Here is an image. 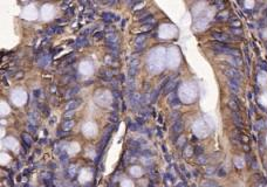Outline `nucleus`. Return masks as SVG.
Wrapping results in <instances>:
<instances>
[{"label":"nucleus","instance_id":"nucleus-1","mask_svg":"<svg viewBox=\"0 0 267 187\" xmlns=\"http://www.w3.org/2000/svg\"><path fill=\"white\" fill-rule=\"evenodd\" d=\"M224 74L226 75V77L227 78H230V79H237V81H240L241 79V74H240V71H239L237 68H234V67H226L224 69Z\"/></svg>","mask_w":267,"mask_h":187},{"label":"nucleus","instance_id":"nucleus-2","mask_svg":"<svg viewBox=\"0 0 267 187\" xmlns=\"http://www.w3.org/2000/svg\"><path fill=\"white\" fill-rule=\"evenodd\" d=\"M129 104L131 108H137L138 105L142 104V95L138 92H134L131 96H129Z\"/></svg>","mask_w":267,"mask_h":187},{"label":"nucleus","instance_id":"nucleus-3","mask_svg":"<svg viewBox=\"0 0 267 187\" xmlns=\"http://www.w3.org/2000/svg\"><path fill=\"white\" fill-rule=\"evenodd\" d=\"M212 37H213V39H215L217 41H219V42H224V43H226V42H228V41H231V40H232L227 34L221 33V32H213L212 33Z\"/></svg>","mask_w":267,"mask_h":187},{"label":"nucleus","instance_id":"nucleus-4","mask_svg":"<svg viewBox=\"0 0 267 187\" xmlns=\"http://www.w3.org/2000/svg\"><path fill=\"white\" fill-rule=\"evenodd\" d=\"M81 102L82 101L80 99V98H73V99H70L69 102L67 103V105H66V111H74L76 108H79L80 105H81Z\"/></svg>","mask_w":267,"mask_h":187},{"label":"nucleus","instance_id":"nucleus-5","mask_svg":"<svg viewBox=\"0 0 267 187\" xmlns=\"http://www.w3.org/2000/svg\"><path fill=\"white\" fill-rule=\"evenodd\" d=\"M117 42H118V36H117V34H115L114 32H110L105 35V43H107V46L117 44Z\"/></svg>","mask_w":267,"mask_h":187},{"label":"nucleus","instance_id":"nucleus-6","mask_svg":"<svg viewBox=\"0 0 267 187\" xmlns=\"http://www.w3.org/2000/svg\"><path fill=\"white\" fill-rule=\"evenodd\" d=\"M178 82H179V81H178V78H177V79H171L170 83H169L168 85H166V88L163 90L164 95H169L170 92L172 94V91L178 86Z\"/></svg>","mask_w":267,"mask_h":187},{"label":"nucleus","instance_id":"nucleus-7","mask_svg":"<svg viewBox=\"0 0 267 187\" xmlns=\"http://www.w3.org/2000/svg\"><path fill=\"white\" fill-rule=\"evenodd\" d=\"M112 77H114V72H112V70H110V69L102 70L101 74H100V78L103 79V81H105V82L112 81Z\"/></svg>","mask_w":267,"mask_h":187},{"label":"nucleus","instance_id":"nucleus-8","mask_svg":"<svg viewBox=\"0 0 267 187\" xmlns=\"http://www.w3.org/2000/svg\"><path fill=\"white\" fill-rule=\"evenodd\" d=\"M112 130H114V126H108V128H107V130H105L104 135H103V137H102V142H101V147H103V146H105V145H107L108 140H109V139H110V137H111V132H112Z\"/></svg>","mask_w":267,"mask_h":187},{"label":"nucleus","instance_id":"nucleus-9","mask_svg":"<svg viewBox=\"0 0 267 187\" xmlns=\"http://www.w3.org/2000/svg\"><path fill=\"white\" fill-rule=\"evenodd\" d=\"M227 83H228V88L231 89V91L233 94H238L239 90H240V84H239V81H237V79H230L227 81Z\"/></svg>","mask_w":267,"mask_h":187},{"label":"nucleus","instance_id":"nucleus-10","mask_svg":"<svg viewBox=\"0 0 267 187\" xmlns=\"http://www.w3.org/2000/svg\"><path fill=\"white\" fill-rule=\"evenodd\" d=\"M28 122H29L30 125L36 126L37 122H39V113H37L36 111H34V110L28 112Z\"/></svg>","mask_w":267,"mask_h":187},{"label":"nucleus","instance_id":"nucleus-11","mask_svg":"<svg viewBox=\"0 0 267 187\" xmlns=\"http://www.w3.org/2000/svg\"><path fill=\"white\" fill-rule=\"evenodd\" d=\"M183 129H184V124H183V121L180 118L176 119V122L173 123L172 125V131L175 133H177V135H179L180 132L183 131Z\"/></svg>","mask_w":267,"mask_h":187},{"label":"nucleus","instance_id":"nucleus-12","mask_svg":"<svg viewBox=\"0 0 267 187\" xmlns=\"http://www.w3.org/2000/svg\"><path fill=\"white\" fill-rule=\"evenodd\" d=\"M232 119H233L234 124H236L237 126H240V128H243V126H244L243 119H241L240 115L238 113V111H232Z\"/></svg>","mask_w":267,"mask_h":187},{"label":"nucleus","instance_id":"nucleus-13","mask_svg":"<svg viewBox=\"0 0 267 187\" xmlns=\"http://www.w3.org/2000/svg\"><path fill=\"white\" fill-rule=\"evenodd\" d=\"M170 98H169V104L171 105L172 108H175V106H179L180 105V101L178 99V97H177V95H176L175 92H172V94H170Z\"/></svg>","mask_w":267,"mask_h":187},{"label":"nucleus","instance_id":"nucleus-14","mask_svg":"<svg viewBox=\"0 0 267 187\" xmlns=\"http://www.w3.org/2000/svg\"><path fill=\"white\" fill-rule=\"evenodd\" d=\"M73 126H74V122H73L72 119H65V122L62 123L61 128H62L63 131H66V132H69V131L73 129Z\"/></svg>","mask_w":267,"mask_h":187},{"label":"nucleus","instance_id":"nucleus-15","mask_svg":"<svg viewBox=\"0 0 267 187\" xmlns=\"http://www.w3.org/2000/svg\"><path fill=\"white\" fill-rule=\"evenodd\" d=\"M102 18L103 20L105 21V22H111V21L115 20V18H116V15L112 13H110V12H103L102 13Z\"/></svg>","mask_w":267,"mask_h":187},{"label":"nucleus","instance_id":"nucleus-16","mask_svg":"<svg viewBox=\"0 0 267 187\" xmlns=\"http://www.w3.org/2000/svg\"><path fill=\"white\" fill-rule=\"evenodd\" d=\"M139 22L142 23L143 26H144V25H151L152 22H155L154 15H152V14H149V15H147L145 18H143L142 20H139Z\"/></svg>","mask_w":267,"mask_h":187},{"label":"nucleus","instance_id":"nucleus-17","mask_svg":"<svg viewBox=\"0 0 267 187\" xmlns=\"http://www.w3.org/2000/svg\"><path fill=\"white\" fill-rule=\"evenodd\" d=\"M87 43H88V40H87V37H84V36H80L79 39L76 40V42H75L74 46L76 47V48H80V47L86 46Z\"/></svg>","mask_w":267,"mask_h":187},{"label":"nucleus","instance_id":"nucleus-18","mask_svg":"<svg viewBox=\"0 0 267 187\" xmlns=\"http://www.w3.org/2000/svg\"><path fill=\"white\" fill-rule=\"evenodd\" d=\"M228 106L232 109V111H238L239 110V104H238V101L234 97H232L231 99L228 101Z\"/></svg>","mask_w":267,"mask_h":187},{"label":"nucleus","instance_id":"nucleus-19","mask_svg":"<svg viewBox=\"0 0 267 187\" xmlns=\"http://www.w3.org/2000/svg\"><path fill=\"white\" fill-rule=\"evenodd\" d=\"M228 62L231 63L234 68H236V67H240V65L243 64V61H241L240 57H231L228 60Z\"/></svg>","mask_w":267,"mask_h":187},{"label":"nucleus","instance_id":"nucleus-20","mask_svg":"<svg viewBox=\"0 0 267 187\" xmlns=\"http://www.w3.org/2000/svg\"><path fill=\"white\" fill-rule=\"evenodd\" d=\"M21 137H22V140L25 142V144L27 145V146H30V145L33 144V139H32V137H30L28 133L23 132L22 135H21Z\"/></svg>","mask_w":267,"mask_h":187},{"label":"nucleus","instance_id":"nucleus-21","mask_svg":"<svg viewBox=\"0 0 267 187\" xmlns=\"http://www.w3.org/2000/svg\"><path fill=\"white\" fill-rule=\"evenodd\" d=\"M145 39H147V33H143V34L138 35V36L136 37L135 43L137 44V46H139V47H143V46H142V43L145 41Z\"/></svg>","mask_w":267,"mask_h":187},{"label":"nucleus","instance_id":"nucleus-22","mask_svg":"<svg viewBox=\"0 0 267 187\" xmlns=\"http://www.w3.org/2000/svg\"><path fill=\"white\" fill-rule=\"evenodd\" d=\"M201 186L203 187H218V184L217 181H214V180H204L203 182H201Z\"/></svg>","mask_w":267,"mask_h":187},{"label":"nucleus","instance_id":"nucleus-23","mask_svg":"<svg viewBox=\"0 0 267 187\" xmlns=\"http://www.w3.org/2000/svg\"><path fill=\"white\" fill-rule=\"evenodd\" d=\"M40 177H41L42 180H52L53 179V173L48 172V171H43V172H41Z\"/></svg>","mask_w":267,"mask_h":187},{"label":"nucleus","instance_id":"nucleus-24","mask_svg":"<svg viewBox=\"0 0 267 187\" xmlns=\"http://www.w3.org/2000/svg\"><path fill=\"white\" fill-rule=\"evenodd\" d=\"M128 129H129L130 131H138V129H139V125H138L136 122L128 121Z\"/></svg>","mask_w":267,"mask_h":187},{"label":"nucleus","instance_id":"nucleus-25","mask_svg":"<svg viewBox=\"0 0 267 187\" xmlns=\"http://www.w3.org/2000/svg\"><path fill=\"white\" fill-rule=\"evenodd\" d=\"M129 145L130 146H132V149H141V146H142V143L139 142V140H135V139H130L129 140Z\"/></svg>","mask_w":267,"mask_h":187},{"label":"nucleus","instance_id":"nucleus-26","mask_svg":"<svg viewBox=\"0 0 267 187\" xmlns=\"http://www.w3.org/2000/svg\"><path fill=\"white\" fill-rule=\"evenodd\" d=\"M59 158H60V161L62 165H67L68 164V160H69V158H68V154L66 153V152H62V153L59 156Z\"/></svg>","mask_w":267,"mask_h":187},{"label":"nucleus","instance_id":"nucleus-27","mask_svg":"<svg viewBox=\"0 0 267 187\" xmlns=\"http://www.w3.org/2000/svg\"><path fill=\"white\" fill-rule=\"evenodd\" d=\"M207 157L204 156V154H201V156H198L197 157V163L199 164V165H205L206 163H207Z\"/></svg>","mask_w":267,"mask_h":187},{"label":"nucleus","instance_id":"nucleus-28","mask_svg":"<svg viewBox=\"0 0 267 187\" xmlns=\"http://www.w3.org/2000/svg\"><path fill=\"white\" fill-rule=\"evenodd\" d=\"M159 92H161V89H155L154 91H152V94H151V103H155L157 101V98H158V96H159Z\"/></svg>","mask_w":267,"mask_h":187},{"label":"nucleus","instance_id":"nucleus-29","mask_svg":"<svg viewBox=\"0 0 267 187\" xmlns=\"http://www.w3.org/2000/svg\"><path fill=\"white\" fill-rule=\"evenodd\" d=\"M137 72H138V68H130L129 67V70H128L129 78H134V77L137 75Z\"/></svg>","mask_w":267,"mask_h":187},{"label":"nucleus","instance_id":"nucleus-30","mask_svg":"<svg viewBox=\"0 0 267 187\" xmlns=\"http://www.w3.org/2000/svg\"><path fill=\"white\" fill-rule=\"evenodd\" d=\"M193 153L196 154L197 157H198V156H201V154L204 153V149H203V146H200V145H197V146H194V149H193Z\"/></svg>","mask_w":267,"mask_h":187},{"label":"nucleus","instance_id":"nucleus-31","mask_svg":"<svg viewBox=\"0 0 267 187\" xmlns=\"http://www.w3.org/2000/svg\"><path fill=\"white\" fill-rule=\"evenodd\" d=\"M79 90H80L79 86H74V88H72L70 90H68V92H67V97H73V96H74L75 94L79 92Z\"/></svg>","mask_w":267,"mask_h":187},{"label":"nucleus","instance_id":"nucleus-32","mask_svg":"<svg viewBox=\"0 0 267 187\" xmlns=\"http://www.w3.org/2000/svg\"><path fill=\"white\" fill-rule=\"evenodd\" d=\"M230 21H231V26H232V28H238V27H240V26H241V22H240L239 20H237L236 18L230 19Z\"/></svg>","mask_w":267,"mask_h":187},{"label":"nucleus","instance_id":"nucleus-33","mask_svg":"<svg viewBox=\"0 0 267 187\" xmlns=\"http://www.w3.org/2000/svg\"><path fill=\"white\" fill-rule=\"evenodd\" d=\"M138 65H139V60L138 58H132L129 62V67L130 68H138Z\"/></svg>","mask_w":267,"mask_h":187},{"label":"nucleus","instance_id":"nucleus-34","mask_svg":"<svg viewBox=\"0 0 267 187\" xmlns=\"http://www.w3.org/2000/svg\"><path fill=\"white\" fill-rule=\"evenodd\" d=\"M228 16V14H227V12H222V13H219L217 16H215V19H217L218 21H220V20H225V19Z\"/></svg>","mask_w":267,"mask_h":187},{"label":"nucleus","instance_id":"nucleus-35","mask_svg":"<svg viewBox=\"0 0 267 187\" xmlns=\"http://www.w3.org/2000/svg\"><path fill=\"white\" fill-rule=\"evenodd\" d=\"M75 172H76V167H75L74 165H70L69 168H68V175H69V177H74Z\"/></svg>","mask_w":267,"mask_h":187},{"label":"nucleus","instance_id":"nucleus-36","mask_svg":"<svg viewBox=\"0 0 267 187\" xmlns=\"http://www.w3.org/2000/svg\"><path fill=\"white\" fill-rule=\"evenodd\" d=\"M217 174H218V177H220V178H224V177H226V171H225V168L220 167L219 170L217 171Z\"/></svg>","mask_w":267,"mask_h":187},{"label":"nucleus","instance_id":"nucleus-37","mask_svg":"<svg viewBox=\"0 0 267 187\" xmlns=\"http://www.w3.org/2000/svg\"><path fill=\"white\" fill-rule=\"evenodd\" d=\"M136 123H137L138 125H143V124L145 123V118L142 116H137L136 117Z\"/></svg>","mask_w":267,"mask_h":187},{"label":"nucleus","instance_id":"nucleus-38","mask_svg":"<svg viewBox=\"0 0 267 187\" xmlns=\"http://www.w3.org/2000/svg\"><path fill=\"white\" fill-rule=\"evenodd\" d=\"M102 37H104V32H96L95 34H94V39H96V40H100V39H102Z\"/></svg>","mask_w":267,"mask_h":187},{"label":"nucleus","instance_id":"nucleus-39","mask_svg":"<svg viewBox=\"0 0 267 187\" xmlns=\"http://www.w3.org/2000/svg\"><path fill=\"white\" fill-rule=\"evenodd\" d=\"M205 172H206V174H207V175H212V174H214V173L217 172V170H215L214 167H207Z\"/></svg>","mask_w":267,"mask_h":187},{"label":"nucleus","instance_id":"nucleus-40","mask_svg":"<svg viewBox=\"0 0 267 187\" xmlns=\"http://www.w3.org/2000/svg\"><path fill=\"white\" fill-rule=\"evenodd\" d=\"M75 112L74 111H66L65 115H63V117H65V119H70L73 116H74Z\"/></svg>","mask_w":267,"mask_h":187},{"label":"nucleus","instance_id":"nucleus-41","mask_svg":"<svg viewBox=\"0 0 267 187\" xmlns=\"http://www.w3.org/2000/svg\"><path fill=\"white\" fill-rule=\"evenodd\" d=\"M27 131H28V132H30V133H35V132H36V126L28 124V125H27Z\"/></svg>","mask_w":267,"mask_h":187},{"label":"nucleus","instance_id":"nucleus-42","mask_svg":"<svg viewBox=\"0 0 267 187\" xmlns=\"http://www.w3.org/2000/svg\"><path fill=\"white\" fill-rule=\"evenodd\" d=\"M109 119H110V122H117V121H118V117H117V113H116V111H115V112H112V113L110 115Z\"/></svg>","mask_w":267,"mask_h":187},{"label":"nucleus","instance_id":"nucleus-43","mask_svg":"<svg viewBox=\"0 0 267 187\" xmlns=\"http://www.w3.org/2000/svg\"><path fill=\"white\" fill-rule=\"evenodd\" d=\"M231 32L233 33V34H236V35H241V34H243V30H241L240 28H231Z\"/></svg>","mask_w":267,"mask_h":187},{"label":"nucleus","instance_id":"nucleus-44","mask_svg":"<svg viewBox=\"0 0 267 187\" xmlns=\"http://www.w3.org/2000/svg\"><path fill=\"white\" fill-rule=\"evenodd\" d=\"M66 135H68V132H66V131H63V130H59L58 132H56V136H58V137H65Z\"/></svg>","mask_w":267,"mask_h":187},{"label":"nucleus","instance_id":"nucleus-45","mask_svg":"<svg viewBox=\"0 0 267 187\" xmlns=\"http://www.w3.org/2000/svg\"><path fill=\"white\" fill-rule=\"evenodd\" d=\"M257 187H265V181H264V180H262V179L260 180V182H258V184H257Z\"/></svg>","mask_w":267,"mask_h":187},{"label":"nucleus","instance_id":"nucleus-46","mask_svg":"<svg viewBox=\"0 0 267 187\" xmlns=\"http://www.w3.org/2000/svg\"><path fill=\"white\" fill-rule=\"evenodd\" d=\"M152 28V25H144L143 27V30H150Z\"/></svg>","mask_w":267,"mask_h":187},{"label":"nucleus","instance_id":"nucleus-47","mask_svg":"<svg viewBox=\"0 0 267 187\" xmlns=\"http://www.w3.org/2000/svg\"><path fill=\"white\" fill-rule=\"evenodd\" d=\"M262 128V122H260V123H257V125H255V130H260V129Z\"/></svg>","mask_w":267,"mask_h":187},{"label":"nucleus","instance_id":"nucleus-48","mask_svg":"<svg viewBox=\"0 0 267 187\" xmlns=\"http://www.w3.org/2000/svg\"><path fill=\"white\" fill-rule=\"evenodd\" d=\"M40 92H41L40 90H34V97H39V96H40Z\"/></svg>","mask_w":267,"mask_h":187},{"label":"nucleus","instance_id":"nucleus-49","mask_svg":"<svg viewBox=\"0 0 267 187\" xmlns=\"http://www.w3.org/2000/svg\"><path fill=\"white\" fill-rule=\"evenodd\" d=\"M48 167H52V170H54V168L56 167V165H55L54 163H49V164H48Z\"/></svg>","mask_w":267,"mask_h":187},{"label":"nucleus","instance_id":"nucleus-50","mask_svg":"<svg viewBox=\"0 0 267 187\" xmlns=\"http://www.w3.org/2000/svg\"><path fill=\"white\" fill-rule=\"evenodd\" d=\"M176 187H185V184L184 182H178V184L176 185Z\"/></svg>","mask_w":267,"mask_h":187},{"label":"nucleus","instance_id":"nucleus-51","mask_svg":"<svg viewBox=\"0 0 267 187\" xmlns=\"http://www.w3.org/2000/svg\"><path fill=\"white\" fill-rule=\"evenodd\" d=\"M118 78H119V81H121V82H124V81H125V77H124V76H122V75H119V77H118Z\"/></svg>","mask_w":267,"mask_h":187},{"label":"nucleus","instance_id":"nucleus-52","mask_svg":"<svg viewBox=\"0 0 267 187\" xmlns=\"http://www.w3.org/2000/svg\"><path fill=\"white\" fill-rule=\"evenodd\" d=\"M48 187H54V186H48Z\"/></svg>","mask_w":267,"mask_h":187},{"label":"nucleus","instance_id":"nucleus-53","mask_svg":"<svg viewBox=\"0 0 267 187\" xmlns=\"http://www.w3.org/2000/svg\"><path fill=\"white\" fill-rule=\"evenodd\" d=\"M192 187H196V186H194V185H193V186H192Z\"/></svg>","mask_w":267,"mask_h":187},{"label":"nucleus","instance_id":"nucleus-54","mask_svg":"<svg viewBox=\"0 0 267 187\" xmlns=\"http://www.w3.org/2000/svg\"><path fill=\"white\" fill-rule=\"evenodd\" d=\"M218 187H220V186H218Z\"/></svg>","mask_w":267,"mask_h":187}]
</instances>
